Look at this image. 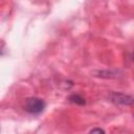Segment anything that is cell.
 Wrapping results in <instances>:
<instances>
[{
	"instance_id": "cell-1",
	"label": "cell",
	"mask_w": 134,
	"mask_h": 134,
	"mask_svg": "<svg viewBox=\"0 0 134 134\" xmlns=\"http://www.w3.org/2000/svg\"><path fill=\"white\" fill-rule=\"evenodd\" d=\"M45 107H46L45 100L42 99V98H40V97H37V96L27 97L24 100V105H23L24 110L27 113L32 114V115L41 114L44 111Z\"/></svg>"
},
{
	"instance_id": "cell-2",
	"label": "cell",
	"mask_w": 134,
	"mask_h": 134,
	"mask_svg": "<svg viewBox=\"0 0 134 134\" xmlns=\"http://www.w3.org/2000/svg\"><path fill=\"white\" fill-rule=\"evenodd\" d=\"M109 99H110V102H112L113 104H116V105H121V106L134 105V97L129 94H125L122 92H115V91L110 92Z\"/></svg>"
},
{
	"instance_id": "cell-3",
	"label": "cell",
	"mask_w": 134,
	"mask_h": 134,
	"mask_svg": "<svg viewBox=\"0 0 134 134\" xmlns=\"http://www.w3.org/2000/svg\"><path fill=\"white\" fill-rule=\"evenodd\" d=\"M68 99H69L70 103L75 104V105H79V106H83V105L86 104L85 98H84L81 94H77V93H76V94H72V95H70Z\"/></svg>"
},
{
	"instance_id": "cell-4",
	"label": "cell",
	"mask_w": 134,
	"mask_h": 134,
	"mask_svg": "<svg viewBox=\"0 0 134 134\" xmlns=\"http://www.w3.org/2000/svg\"><path fill=\"white\" fill-rule=\"evenodd\" d=\"M90 133H105V130H103L100 128H94V129L90 130Z\"/></svg>"
},
{
	"instance_id": "cell-5",
	"label": "cell",
	"mask_w": 134,
	"mask_h": 134,
	"mask_svg": "<svg viewBox=\"0 0 134 134\" xmlns=\"http://www.w3.org/2000/svg\"><path fill=\"white\" fill-rule=\"evenodd\" d=\"M132 60H133V62H134V51H133V53H132Z\"/></svg>"
}]
</instances>
